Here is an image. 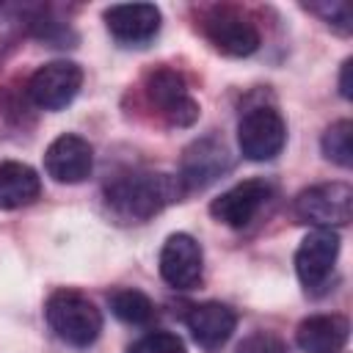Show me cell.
<instances>
[{
	"instance_id": "6da1fadb",
	"label": "cell",
	"mask_w": 353,
	"mask_h": 353,
	"mask_svg": "<svg viewBox=\"0 0 353 353\" xmlns=\"http://www.w3.org/2000/svg\"><path fill=\"white\" fill-rule=\"evenodd\" d=\"M182 196L185 188L179 176L163 171H127L105 185V204L110 207V212L132 223L154 218Z\"/></svg>"
},
{
	"instance_id": "7a4b0ae2",
	"label": "cell",
	"mask_w": 353,
	"mask_h": 353,
	"mask_svg": "<svg viewBox=\"0 0 353 353\" xmlns=\"http://www.w3.org/2000/svg\"><path fill=\"white\" fill-rule=\"evenodd\" d=\"M47 325L72 347H88L102 331V312L77 290H55L44 303Z\"/></svg>"
},
{
	"instance_id": "3957f363",
	"label": "cell",
	"mask_w": 353,
	"mask_h": 353,
	"mask_svg": "<svg viewBox=\"0 0 353 353\" xmlns=\"http://www.w3.org/2000/svg\"><path fill=\"white\" fill-rule=\"evenodd\" d=\"M284 143H287V124L276 108L256 105L240 116L237 146L245 160H251V163L273 160L276 154H281Z\"/></svg>"
},
{
	"instance_id": "277c9868",
	"label": "cell",
	"mask_w": 353,
	"mask_h": 353,
	"mask_svg": "<svg viewBox=\"0 0 353 353\" xmlns=\"http://www.w3.org/2000/svg\"><path fill=\"white\" fill-rule=\"evenodd\" d=\"M201 33L221 55L229 58H248L262 41L254 19L229 6H212L201 17Z\"/></svg>"
},
{
	"instance_id": "5b68a950",
	"label": "cell",
	"mask_w": 353,
	"mask_h": 353,
	"mask_svg": "<svg viewBox=\"0 0 353 353\" xmlns=\"http://www.w3.org/2000/svg\"><path fill=\"white\" fill-rule=\"evenodd\" d=\"M232 165H234V157H232L229 143L221 135L210 132V135L196 138L182 152V163H179V174L176 176H179L185 193H190V190L210 188L223 174H229Z\"/></svg>"
},
{
	"instance_id": "8992f818",
	"label": "cell",
	"mask_w": 353,
	"mask_h": 353,
	"mask_svg": "<svg viewBox=\"0 0 353 353\" xmlns=\"http://www.w3.org/2000/svg\"><path fill=\"white\" fill-rule=\"evenodd\" d=\"M295 215L317 229L345 226L353 215V188L347 182H323L295 196Z\"/></svg>"
},
{
	"instance_id": "52a82bcc",
	"label": "cell",
	"mask_w": 353,
	"mask_h": 353,
	"mask_svg": "<svg viewBox=\"0 0 353 353\" xmlns=\"http://www.w3.org/2000/svg\"><path fill=\"white\" fill-rule=\"evenodd\" d=\"M146 99L171 127H190L199 119V102L190 97L188 83L179 72L168 66H157L146 74L143 83Z\"/></svg>"
},
{
	"instance_id": "ba28073f",
	"label": "cell",
	"mask_w": 353,
	"mask_h": 353,
	"mask_svg": "<svg viewBox=\"0 0 353 353\" xmlns=\"http://www.w3.org/2000/svg\"><path fill=\"white\" fill-rule=\"evenodd\" d=\"M339 256V234L334 229L309 232L295 251V273L309 295H320L334 273Z\"/></svg>"
},
{
	"instance_id": "9c48e42d",
	"label": "cell",
	"mask_w": 353,
	"mask_h": 353,
	"mask_svg": "<svg viewBox=\"0 0 353 353\" xmlns=\"http://www.w3.org/2000/svg\"><path fill=\"white\" fill-rule=\"evenodd\" d=\"M83 85V69L74 61H50L39 66L28 80V99L41 110L66 108Z\"/></svg>"
},
{
	"instance_id": "30bf717a",
	"label": "cell",
	"mask_w": 353,
	"mask_h": 353,
	"mask_svg": "<svg viewBox=\"0 0 353 353\" xmlns=\"http://www.w3.org/2000/svg\"><path fill=\"white\" fill-rule=\"evenodd\" d=\"M270 196H273V185L268 179H243L229 190H223L218 199H212L210 212L218 223L229 229H245L270 201Z\"/></svg>"
},
{
	"instance_id": "8fae6325",
	"label": "cell",
	"mask_w": 353,
	"mask_h": 353,
	"mask_svg": "<svg viewBox=\"0 0 353 353\" xmlns=\"http://www.w3.org/2000/svg\"><path fill=\"white\" fill-rule=\"evenodd\" d=\"M160 276L174 290H193L204 276V254L196 237L176 232L160 248Z\"/></svg>"
},
{
	"instance_id": "7c38bea8",
	"label": "cell",
	"mask_w": 353,
	"mask_h": 353,
	"mask_svg": "<svg viewBox=\"0 0 353 353\" xmlns=\"http://www.w3.org/2000/svg\"><path fill=\"white\" fill-rule=\"evenodd\" d=\"M44 171L61 185H77L94 171V149L74 132L58 135L44 152Z\"/></svg>"
},
{
	"instance_id": "4fadbf2b",
	"label": "cell",
	"mask_w": 353,
	"mask_h": 353,
	"mask_svg": "<svg viewBox=\"0 0 353 353\" xmlns=\"http://www.w3.org/2000/svg\"><path fill=\"white\" fill-rule=\"evenodd\" d=\"M160 8L154 3H119L105 11V25L119 44L143 47L160 33Z\"/></svg>"
},
{
	"instance_id": "5bb4252c",
	"label": "cell",
	"mask_w": 353,
	"mask_h": 353,
	"mask_svg": "<svg viewBox=\"0 0 353 353\" xmlns=\"http://www.w3.org/2000/svg\"><path fill=\"white\" fill-rule=\"evenodd\" d=\"M185 325L201 347H221L237 328V312L221 301L193 303L185 312Z\"/></svg>"
},
{
	"instance_id": "9a60e30c",
	"label": "cell",
	"mask_w": 353,
	"mask_h": 353,
	"mask_svg": "<svg viewBox=\"0 0 353 353\" xmlns=\"http://www.w3.org/2000/svg\"><path fill=\"white\" fill-rule=\"evenodd\" d=\"M350 336V323L342 314H312L301 320L295 342L303 353H339Z\"/></svg>"
},
{
	"instance_id": "2e32d148",
	"label": "cell",
	"mask_w": 353,
	"mask_h": 353,
	"mask_svg": "<svg viewBox=\"0 0 353 353\" xmlns=\"http://www.w3.org/2000/svg\"><path fill=\"white\" fill-rule=\"evenodd\" d=\"M41 176L19 160L0 163V210H19L39 199Z\"/></svg>"
},
{
	"instance_id": "e0dca14e",
	"label": "cell",
	"mask_w": 353,
	"mask_h": 353,
	"mask_svg": "<svg viewBox=\"0 0 353 353\" xmlns=\"http://www.w3.org/2000/svg\"><path fill=\"white\" fill-rule=\"evenodd\" d=\"M108 303H110V312L121 323H130V325H146L154 317V303L149 301V295L141 290H132V287H121V290L110 292Z\"/></svg>"
},
{
	"instance_id": "ac0fdd59",
	"label": "cell",
	"mask_w": 353,
	"mask_h": 353,
	"mask_svg": "<svg viewBox=\"0 0 353 353\" xmlns=\"http://www.w3.org/2000/svg\"><path fill=\"white\" fill-rule=\"evenodd\" d=\"M320 146H323V154H325L331 163H336V165H342V168H350V165H353V121H350V119L334 121V124L323 132Z\"/></svg>"
},
{
	"instance_id": "d6986e66",
	"label": "cell",
	"mask_w": 353,
	"mask_h": 353,
	"mask_svg": "<svg viewBox=\"0 0 353 353\" xmlns=\"http://www.w3.org/2000/svg\"><path fill=\"white\" fill-rule=\"evenodd\" d=\"M127 353H188V347L171 331H149L138 342H132Z\"/></svg>"
},
{
	"instance_id": "ffe728a7",
	"label": "cell",
	"mask_w": 353,
	"mask_h": 353,
	"mask_svg": "<svg viewBox=\"0 0 353 353\" xmlns=\"http://www.w3.org/2000/svg\"><path fill=\"white\" fill-rule=\"evenodd\" d=\"M306 8H309L312 14H317V17H323L325 25L334 28L336 33L350 36V30H353V17H350V8H347L345 3H339V0H331V3H309Z\"/></svg>"
},
{
	"instance_id": "44dd1931",
	"label": "cell",
	"mask_w": 353,
	"mask_h": 353,
	"mask_svg": "<svg viewBox=\"0 0 353 353\" xmlns=\"http://www.w3.org/2000/svg\"><path fill=\"white\" fill-rule=\"evenodd\" d=\"M33 17L25 14V8L17 6H0V52L19 36V30L28 25L30 28Z\"/></svg>"
},
{
	"instance_id": "7402d4cb",
	"label": "cell",
	"mask_w": 353,
	"mask_h": 353,
	"mask_svg": "<svg viewBox=\"0 0 353 353\" xmlns=\"http://www.w3.org/2000/svg\"><path fill=\"white\" fill-rule=\"evenodd\" d=\"M237 353H290V350L281 336L270 331H254L237 345Z\"/></svg>"
},
{
	"instance_id": "603a6c76",
	"label": "cell",
	"mask_w": 353,
	"mask_h": 353,
	"mask_svg": "<svg viewBox=\"0 0 353 353\" xmlns=\"http://www.w3.org/2000/svg\"><path fill=\"white\" fill-rule=\"evenodd\" d=\"M350 69H353V58H347L342 63V74H339V94L345 99H353V85H350Z\"/></svg>"
}]
</instances>
